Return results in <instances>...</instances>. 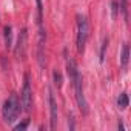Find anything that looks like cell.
Wrapping results in <instances>:
<instances>
[{
    "label": "cell",
    "instance_id": "6da1fadb",
    "mask_svg": "<svg viewBox=\"0 0 131 131\" xmlns=\"http://www.w3.org/2000/svg\"><path fill=\"white\" fill-rule=\"evenodd\" d=\"M67 68H68V76L73 82V86H74V93H76V100H77V105H79V110L83 116L88 114V103H86V99L83 96V88H82V76L76 67V62L73 59L68 57L67 60Z\"/></svg>",
    "mask_w": 131,
    "mask_h": 131
},
{
    "label": "cell",
    "instance_id": "7a4b0ae2",
    "mask_svg": "<svg viewBox=\"0 0 131 131\" xmlns=\"http://www.w3.org/2000/svg\"><path fill=\"white\" fill-rule=\"evenodd\" d=\"M20 106H22V103H20V99L17 97V94H11L3 103V110H2L3 120L6 123H14L22 111Z\"/></svg>",
    "mask_w": 131,
    "mask_h": 131
},
{
    "label": "cell",
    "instance_id": "3957f363",
    "mask_svg": "<svg viewBox=\"0 0 131 131\" xmlns=\"http://www.w3.org/2000/svg\"><path fill=\"white\" fill-rule=\"evenodd\" d=\"M88 39V22L83 16H77V51L83 52Z\"/></svg>",
    "mask_w": 131,
    "mask_h": 131
},
{
    "label": "cell",
    "instance_id": "277c9868",
    "mask_svg": "<svg viewBox=\"0 0 131 131\" xmlns=\"http://www.w3.org/2000/svg\"><path fill=\"white\" fill-rule=\"evenodd\" d=\"M20 103H22V110L25 113L31 111L32 106V90H31V83H29V74H25V82H23V90L20 94Z\"/></svg>",
    "mask_w": 131,
    "mask_h": 131
},
{
    "label": "cell",
    "instance_id": "5b68a950",
    "mask_svg": "<svg viewBox=\"0 0 131 131\" xmlns=\"http://www.w3.org/2000/svg\"><path fill=\"white\" fill-rule=\"evenodd\" d=\"M26 40H28V31L26 28H23L17 37V46H16V57L20 60V59H25V52H26Z\"/></svg>",
    "mask_w": 131,
    "mask_h": 131
},
{
    "label": "cell",
    "instance_id": "8992f818",
    "mask_svg": "<svg viewBox=\"0 0 131 131\" xmlns=\"http://www.w3.org/2000/svg\"><path fill=\"white\" fill-rule=\"evenodd\" d=\"M48 100H49V113H51V129H56V126H57V102H56L51 90L48 91Z\"/></svg>",
    "mask_w": 131,
    "mask_h": 131
},
{
    "label": "cell",
    "instance_id": "52a82bcc",
    "mask_svg": "<svg viewBox=\"0 0 131 131\" xmlns=\"http://www.w3.org/2000/svg\"><path fill=\"white\" fill-rule=\"evenodd\" d=\"M128 60H129V48H128V45L125 43L123 48H122V59H120V62H122V68H126Z\"/></svg>",
    "mask_w": 131,
    "mask_h": 131
},
{
    "label": "cell",
    "instance_id": "ba28073f",
    "mask_svg": "<svg viewBox=\"0 0 131 131\" xmlns=\"http://www.w3.org/2000/svg\"><path fill=\"white\" fill-rule=\"evenodd\" d=\"M5 45L8 49L13 46V28L11 26H5Z\"/></svg>",
    "mask_w": 131,
    "mask_h": 131
},
{
    "label": "cell",
    "instance_id": "9c48e42d",
    "mask_svg": "<svg viewBox=\"0 0 131 131\" xmlns=\"http://www.w3.org/2000/svg\"><path fill=\"white\" fill-rule=\"evenodd\" d=\"M128 94L126 93H122L120 96H119V99H117V106L120 108V110H125L126 106H128Z\"/></svg>",
    "mask_w": 131,
    "mask_h": 131
},
{
    "label": "cell",
    "instance_id": "30bf717a",
    "mask_svg": "<svg viewBox=\"0 0 131 131\" xmlns=\"http://www.w3.org/2000/svg\"><path fill=\"white\" fill-rule=\"evenodd\" d=\"M36 3H37V22L40 26L43 20V5H42V0H36Z\"/></svg>",
    "mask_w": 131,
    "mask_h": 131
},
{
    "label": "cell",
    "instance_id": "8fae6325",
    "mask_svg": "<svg viewBox=\"0 0 131 131\" xmlns=\"http://www.w3.org/2000/svg\"><path fill=\"white\" fill-rule=\"evenodd\" d=\"M120 11L123 14V19L128 20V0H120Z\"/></svg>",
    "mask_w": 131,
    "mask_h": 131
},
{
    "label": "cell",
    "instance_id": "7c38bea8",
    "mask_svg": "<svg viewBox=\"0 0 131 131\" xmlns=\"http://www.w3.org/2000/svg\"><path fill=\"white\" fill-rule=\"evenodd\" d=\"M106 46H108V39H105L103 43H102V49H100V63L105 60V51H106Z\"/></svg>",
    "mask_w": 131,
    "mask_h": 131
},
{
    "label": "cell",
    "instance_id": "4fadbf2b",
    "mask_svg": "<svg viewBox=\"0 0 131 131\" xmlns=\"http://www.w3.org/2000/svg\"><path fill=\"white\" fill-rule=\"evenodd\" d=\"M52 77H54V83H56V85H57V86L60 88V86H62V76H60V74H59L57 71H54Z\"/></svg>",
    "mask_w": 131,
    "mask_h": 131
},
{
    "label": "cell",
    "instance_id": "5bb4252c",
    "mask_svg": "<svg viewBox=\"0 0 131 131\" xmlns=\"http://www.w3.org/2000/svg\"><path fill=\"white\" fill-rule=\"evenodd\" d=\"M26 126H28V120H25L23 123H19V125H16V126H14V129H16V131H20V129H25Z\"/></svg>",
    "mask_w": 131,
    "mask_h": 131
},
{
    "label": "cell",
    "instance_id": "9a60e30c",
    "mask_svg": "<svg viewBox=\"0 0 131 131\" xmlns=\"http://www.w3.org/2000/svg\"><path fill=\"white\" fill-rule=\"evenodd\" d=\"M113 17L116 19V16H117V2H116V0H113Z\"/></svg>",
    "mask_w": 131,
    "mask_h": 131
}]
</instances>
